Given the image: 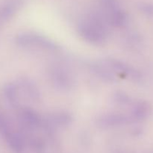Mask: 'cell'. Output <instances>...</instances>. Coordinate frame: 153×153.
I'll use <instances>...</instances> for the list:
<instances>
[{"label":"cell","instance_id":"7","mask_svg":"<svg viewBox=\"0 0 153 153\" xmlns=\"http://www.w3.org/2000/svg\"><path fill=\"white\" fill-rule=\"evenodd\" d=\"M146 114V107L143 104L139 105L138 106L135 108L134 114L135 117L137 118H143L144 117Z\"/></svg>","mask_w":153,"mask_h":153},{"label":"cell","instance_id":"4","mask_svg":"<svg viewBox=\"0 0 153 153\" xmlns=\"http://www.w3.org/2000/svg\"><path fill=\"white\" fill-rule=\"evenodd\" d=\"M108 62L115 70H118L120 71L123 72V73H131L132 74V73L131 71V69H129V67H128L126 65L123 64L120 61H116V60L114 59H109L108 60Z\"/></svg>","mask_w":153,"mask_h":153},{"label":"cell","instance_id":"8","mask_svg":"<svg viewBox=\"0 0 153 153\" xmlns=\"http://www.w3.org/2000/svg\"><path fill=\"white\" fill-rule=\"evenodd\" d=\"M55 122L57 123L61 124V125H66L68 124L70 121V117L69 115L64 114H58L56 117L54 119Z\"/></svg>","mask_w":153,"mask_h":153},{"label":"cell","instance_id":"1","mask_svg":"<svg viewBox=\"0 0 153 153\" xmlns=\"http://www.w3.org/2000/svg\"><path fill=\"white\" fill-rule=\"evenodd\" d=\"M80 31L82 37L90 42L100 43L105 40L104 33L94 27L83 26L80 28Z\"/></svg>","mask_w":153,"mask_h":153},{"label":"cell","instance_id":"9","mask_svg":"<svg viewBox=\"0 0 153 153\" xmlns=\"http://www.w3.org/2000/svg\"><path fill=\"white\" fill-rule=\"evenodd\" d=\"M115 97H116V100H117V102L122 103H126L128 102V97H127L126 95H125L124 94H121V93L118 92L117 94L115 95Z\"/></svg>","mask_w":153,"mask_h":153},{"label":"cell","instance_id":"3","mask_svg":"<svg viewBox=\"0 0 153 153\" xmlns=\"http://www.w3.org/2000/svg\"><path fill=\"white\" fill-rule=\"evenodd\" d=\"M23 118L28 123L32 126H36L39 123V118L34 112L30 110H25L22 112Z\"/></svg>","mask_w":153,"mask_h":153},{"label":"cell","instance_id":"2","mask_svg":"<svg viewBox=\"0 0 153 153\" xmlns=\"http://www.w3.org/2000/svg\"><path fill=\"white\" fill-rule=\"evenodd\" d=\"M126 121L124 116L121 114H112L108 115L105 117L101 118L99 120V125L102 127H108L112 126L122 124Z\"/></svg>","mask_w":153,"mask_h":153},{"label":"cell","instance_id":"5","mask_svg":"<svg viewBox=\"0 0 153 153\" xmlns=\"http://www.w3.org/2000/svg\"><path fill=\"white\" fill-rule=\"evenodd\" d=\"M10 143L11 144L12 148L14 149L16 152H21L23 147L22 141L19 137H18L16 134H12L10 137Z\"/></svg>","mask_w":153,"mask_h":153},{"label":"cell","instance_id":"6","mask_svg":"<svg viewBox=\"0 0 153 153\" xmlns=\"http://www.w3.org/2000/svg\"><path fill=\"white\" fill-rule=\"evenodd\" d=\"M94 72H95V73H97L99 76H101L102 78H104L105 80L113 82L114 81L113 75H111L110 73H108V72L106 71L104 68H102V67H98V66H94Z\"/></svg>","mask_w":153,"mask_h":153},{"label":"cell","instance_id":"10","mask_svg":"<svg viewBox=\"0 0 153 153\" xmlns=\"http://www.w3.org/2000/svg\"><path fill=\"white\" fill-rule=\"evenodd\" d=\"M142 8L146 13L149 14L153 15V4H146L142 5Z\"/></svg>","mask_w":153,"mask_h":153}]
</instances>
